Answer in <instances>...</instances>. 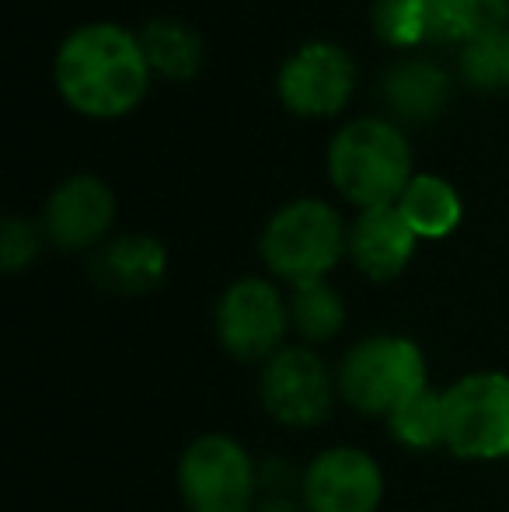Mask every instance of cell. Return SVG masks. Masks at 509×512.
Listing matches in <instances>:
<instances>
[{"instance_id": "obj_16", "label": "cell", "mask_w": 509, "mask_h": 512, "mask_svg": "<svg viewBox=\"0 0 509 512\" xmlns=\"http://www.w3.org/2000/svg\"><path fill=\"white\" fill-rule=\"evenodd\" d=\"M140 46L150 70L171 81H189L203 67V39L175 18H154L140 32Z\"/></svg>"}, {"instance_id": "obj_5", "label": "cell", "mask_w": 509, "mask_h": 512, "mask_svg": "<svg viewBox=\"0 0 509 512\" xmlns=\"http://www.w3.org/2000/svg\"><path fill=\"white\" fill-rule=\"evenodd\" d=\"M443 443L464 460L509 453V377L471 373L443 394Z\"/></svg>"}, {"instance_id": "obj_10", "label": "cell", "mask_w": 509, "mask_h": 512, "mask_svg": "<svg viewBox=\"0 0 509 512\" xmlns=\"http://www.w3.org/2000/svg\"><path fill=\"white\" fill-rule=\"evenodd\" d=\"M381 467L353 446L325 450L304 478V499L311 512H374L381 506Z\"/></svg>"}, {"instance_id": "obj_2", "label": "cell", "mask_w": 509, "mask_h": 512, "mask_svg": "<svg viewBox=\"0 0 509 512\" xmlns=\"http://www.w3.org/2000/svg\"><path fill=\"white\" fill-rule=\"evenodd\" d=\"M328 178L360 209L394 206L412 182V147L384 119H356L328 147Z\"/></svg>"}, {"instance_id": "obj_1", "label": "cell", "mask_w": 509, "mask_h": 512, "mask_svg": "<svg viewBox=\"0 0 509 512\" xmlns=\"http://www.w3.org/2000/svg\"><path fill=\"white\" fill-rule=\"evenodd\" d=\"M56 88L74 112L116 119L143 102L150 63L133 32L112 21L77 28L56 53Z\"/></svg>"}, {"instance_id": "obj_17", "label": "cell", "mask_w": 509, "mask_h": 512, "mask_svg": "<svg viewBox=\"0 0 509 512\" xmlns=\"http://www.w3.org/2000/svg\"><path fill=\"white\" fill-rule=\"evenodd\" d=\"M394 206L415 237H447L461 223V199L454 185L436 175H415Z\"/></svg>"}, {"instance_id": "obj_7", "label": "cell", "mask_w": 509, "mask_h": 512, "mask_svg": "<svg viewBox=\"0 0 509 512\" xmlns=\"http://www.w3.org/2000/svg\"><path fill=\"white\" fill-rule=\"evenodd\" d=\"M356 88V67L335 42H307L279 70V98L290 112L321 119L342 112Z\"/></svg>"}, {"instance_id": "obj_13", "label": "cell", "mask_w": 509, "mask_h": 512, "mask_svg": "<svg viewBox=\"0 0 509 512\" xmlns=\"http://www.w3.org/2000/svg\"><path fill=\"white\" fill-rule=\"evenodd\" d=\"M381 95L394 115L408 122H426L447 105L450 77L433 60H401L384 74Z\"/></svg>"}, {"instance_id": "obj_23", "label": "cell", "mask_w": 509, "mask_h": 512, "mask_svg": "<svg viewBox=\"0 0 509 512\" xmlns=\"http://www.w3.org/2000/svg\"><path fill=\"white\" fill-rule=\"evenodd\" d=\"M252 512H300V509L290 506L286 499H272V502H262V506H255Z\"/></svg>"}, {"instance_id": "obj_21", "label": "cell", "mask_w": 509, "mask_h": 512, "mask_svg": "<svg viewBox=\"0 0 509 512\" xmlns=\"http://www.w3.org/2000/svg\"><path fill=\"white\" fill-rule=\"evenodd\" d=\"M374 32L401 49L429 39V0H377Z\"/></svg>"}, {"instance_id": "obj_6", "label": "cell", "mask_w": 509, "mask_h": 512, "mask_svg": "<svg viewBox=\"0 0 509 512\" xmlns=\"http://www.w3.org/2000/svg\"><path fill=\"white\" fill-rule=\"evenodd\" d=\"M178 481L192 512H252V457L227 436L196 439L185 450Z\"/></svg>"}, {"instance_id": "obj_14", "label": "cell", "mask_w": 509, "mask_h": 512, "mask_svg": "<svg viewBox=\"0 0 509 512\" xmlns=\"http://www.w3.org/2000/svg\"><path fill=\"white\" fill-rule=\"evenodd\" d=\"M164 269H168L164 248L154 241V237H140V234L112 241L95 262L98 283L109 286V290H119V293L154 290V286L164 279Z\"/></svg>"}, {"instance_id": "obj_9", "label": "cell", "mask_w": 509, "mask_h": 512, "mask_svg": "<svg viewBox=\"0 0 509 512\" xmlns=\"http://www.w3.org/2000/svg\"><path fill=\"white\" fill-rule=\"evenodd\" d=\"M217 328L220 342L238 359L269 356L286 331L283 297L265 279H241L220 300Z\"/></svg>"}, {"instance_id": "obj_3", "label": "cell", "mask_w": 509, "mask_h": 512, "mask_svg": "<svg viewBox=\"0 0 509 512\" xmlns=\"http://www.w3.org/2000/svg\"><path fill=\"white\" fill-rule=\"evenodd\" d=\"M346 244L349 237L332 206L321 199H297L269 220L262 234V258L279 279L300 286L325 276Z\"/></svg>"}, {"instance_id": "obj_8", "label": "cell", "mask_w": 509, "mask_h": 512, "mask_svg": "<svg viewBox=\"0 0 509 512\" xmlns=\"http://www.w3.org/2000/svg\"><path fill=\"white\" fill-rule=\"evenodd\" d=\"M332 377L307 349H279L262 373V401L283 425H318L332 411Z\"/></svg>"}, {"instance_id": "obj_4", "label": "cell", "mask_w": 509, "mask_h": 512, "mask_svg": "<svg viewBox=\"0 0 509 512\" xmlns=\"http://www.w3.org/2000/svg\"><path fill=\"white\" fill-rule=\"evenodd\" d=\"M422 387H426V359L419 345L398 335L367 338L349 352L339 370L342 398L367 415H391Z\"/></svg>"}, {"instance_id": "obj_12", "label": "cell", "mask_w": 509, "mask_h": 512, "mask_svg": "<svg viewBox=\"0 0 509 512\" xmlns=\"http://www.w3.org/2000/svg\"><path fill=\"white\" fill-rule=\"evenodd\" d=\"M415 251V230L398 206H374L356 216L349 230V255L370 279H394Z\"/></svg>"}, {"instance_id": "obj_19", "label": "cell", "mask_w": 509, "mask_h": 512, "mask_svg": "<svg viewBox=\"0 0 509 512\" xmlns=\"http://www.w3.org/2000/svg\"><path fill=\"white\" fill-rule=\"evenodd\" d=\"M391 432L405 446L415 450H429L443 439V398L422 387L419 394L391 411Z\"/></svg>"}, {"instance_id": "obj_20", "label": "cell", "mask_w": 509, "mask_h": 512, "mask_svg": "<svg viewBox=\"0 0 509 512\" xmlns=\"http://www.w3.org/2000/svg\"><path fill=\"white\" fill-rule=\"evenodd\" d=\"M461 77L475 88L485 91H499L509 88V28L496 35H485L478 42H468L461 49Z\"/></svg>"}, {"instance_id": "obj_15", "label": "cell", "mask_w": 509, "mask_h": 512, "mask_svg": "<svg viewBox=\"0 0 509 512\" xmlns=\"http://www.w3.org/2000/svg\"><path fill=\"white\" fill-rule=\"evenodd\" d=\"M509 0H429V39L468 46L506 32Z\"/></svg>"}, {"instance_id": "obj_11", "label": "cell", "mask_w": 509, "mask_h": 512, "mask_svg": "<svg viewBox=\"0 0 509 512\" xmlns=\"http://www.w3.org/2000/svg\"><path fill=\"white\" fill-rule=\"evenodd\" d=\"M116 220V199L105 182L91 175H74L49 196L46 203V234L60 248L77 251L102 241L105 230Z\"/></svg>"}, {"instance_id": "obj_18", "label": "cell", "mask_w": 509, "mask_h": 512, "mask_svg": "<svg viewBox=\"0 0 509 512\" xmlns=\"http://www.w3.org/2000/svg\"><path fill=\"white\" fill-rule=\"evenodd\" d=\"M290 314H293L297 331L304 338H311V342H325V338H332L335 331L342 328V321H346L342 297L328 283H321V279L297 286V293H293V304H290Z\"/></svg>"}, {"instance_id": "obj_22", "label": "cell", "mask_w": 509, "mask_h": 512, "mask_svg": "<svg viewBox=\"0 0 509 512\" xmlns=\"http://www.w3.org/2000/svg\"><path fill=\"white\" fill-rule=\"evenodd\" d=\"M39 251V234L28 220H11L4 223V234H0V258H4V269L7 272H18L21 265H28Z\"/></svg>"}]
</instances>
